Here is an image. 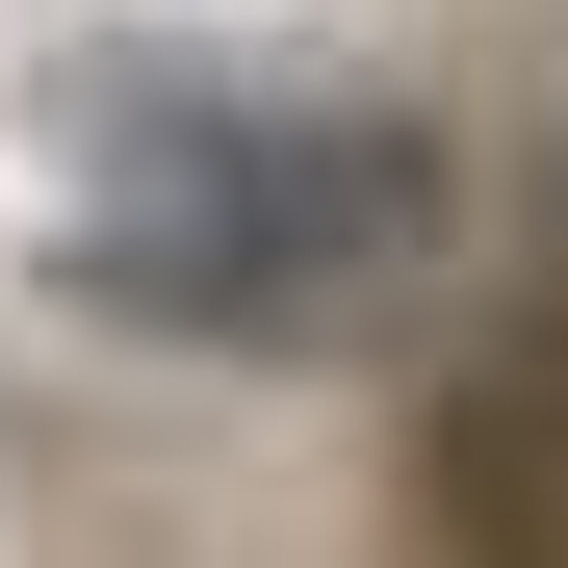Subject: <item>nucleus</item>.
Wrapping results in <instances>:
<instances>
[{
    "label": "nucleus",
    "mask_w": 568,
    "mask_h": 568,
    "mask_svg": "<svg viewBox=\"0 0 568 568\" xmlns=\"http://www.w3.org/2000/svg\"><path fill=\"white\" fill-rule=\"evenodd\" d=\"M52 284L207 362H336L439 284V130L258 52H104L52 104Z\"/></svg>",
    "instance_id": "f257e3e1"
},
{
    "label": "nucleus",
    "mask_w": 568,
    "mask_h": 568,
    "mask_svg": "<svg viewBox=\"0 0 568 568\" xmlns=\"http://www.w3.org/2000/svg\"><path fill=\"white\" fill-rule=\"evenodd\" d=\"M414 517H439V568H568V362H491V388H439Z\"/></svg>",
    "instance_id": "f03ea898"
}]
</instances>
